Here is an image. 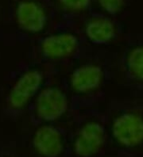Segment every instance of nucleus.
Wrapping results in <instances>:
<instances>
[{"label": "nucleus", "mask_w": 143, "mask_h": 157, "mask_svg": "<svg viewBox=\"0 0 143 157\" xmlns=\"http://www.w3.org/2000/svg\"><path fill=\"white\" fill-rule=\"evenodd\" d=\"M111 134L115 141L126 147L143 144V116L135 112L118 115L111 124Z\"/></svg>", "instance_id": "obj_1"}, {"label": "nucleus", "mask_w": 143, "mask_h": 157, "mask_svg": "<svg viewBox=\"0 0 143 157\" xmlns=\"http://www.w3.org/2000/svg\"><path fill=\"white\" fill-rule=\"evenodd\" d=\"M69 100L65 92L55 86H47L38 92L35 101L38 117L46 122L57 121L66 113Z\"/></svg>", "instance_id": "obj_2"}, {"label": "nucleus", "mask_w": 143, "mask_h": 157, "mask_svg": "<svg viewBox=\"0 0 143 157\" xmlns=\"http://www.w3.org/2000/svg\"><path fill=\"white\" fill-rule=\"evenodd\" d=\"M44 76L38 69H29L16 79L8 94L10 107L22 109L42 90Z\"/></svg>", "instance_id": "obj_3"}, {"label": "nucleus", "mask_w": 143, "mask_h": 157, "mask_svg": "<svg viewBox=\"0 0 143 157\" xmlns=\"http://www.w3.org/2000/svg\"><path fill=\"white\" fill-rule=\"evenodd\" d=\"M105 141V130L98 121L86 122L80 128L73 143L75 153L80 157H91L99 152Z\"/></svg>", "instance_id": "obj_4"}, {"label": "nucleus", "mask_w": 143, "mask_h": 157, "mask_svg": "<svg viewBox=\"0 0 143 157\" xmlns=\"http://www.w3.org/2000/svg\"><path fill=\"white\" fill-rule=\"evenodd\" d=\"M14 16L18 25L29 33H39L46 29L47 13L40 3L34 0H23L17 4Z\"/></svg>", "instance_id": "obj_5"}, {"label": "nucleus", "mask_w": 143, "mask_h": 157, "mask_svg": "<svg viewBox=\"0 0 143 157\" xmlns=\"http://www.w3.org/2000/svg\"><path fill=\"white\" fill-rule=\"evenodd\" d=\"M77 36L69 32H61L46 36L41 42L42 55L50 59H61L73 55L78 48Z\"/></svg>", "instance_id": "obj_6"}, {"label": "nucleus", "mask_w": 143, "mask_h": 157, "mask_svg": "<svg viewBox=\"0 0 143 157\" xmlns=\"http://www.w3.org/2000/svg\"><path fill=\"white\" fill-rule=\"evenodd\" d=\"M101 67L94 63H87L73 70L69 83L73 91L78 94H88L98 89L103 80Z\"/></svg>", "instance_id": "obj_7"}, {"label": "nucleus", "mask_w": 143, "mask_h": 157, "mask_svg": "<svg viewBox=\"0 0 143 157\" xmlns=\"http://www.w3.org/2000/svg\"><path fill=\"white\" fill-rule=\"evenodd\" d=\"M35 151L44 157H57L64 149V140L58 128L51 124L42 125L33 136Z\"/></svg>", "instance_id": "obj_8"}, {"label": "nucleus", "mask_w": 143, "mask_h": 157, "mask_svg": "<svg viewBox=\"0 0 143 157\" xmlns=\"http://www.w3.org/2000/svg\"><path fill=\"white\" fill-rule=\"evenodd\" d=\"M84 34L94 44H107L115 37L116 27L107 17H92L84 25Z\"/></svg>", "instance_id": "obj_9"}, {"label": "nucleus", "mask_w": 143, "mask_h": 157, "mask_svg": "<svg viewBox=\"0 0 143 157\" xmlns=\"http://www.w3.org/2000/svg\"><path fill=\"white\" fill-rule=\"evenodd\" d=\"M126 67L136 79L143 82V45L130 50L126 56Z\"/></svg>", "instance_id": "obj_10"}, {"label": "nucleus", "mask_w": 143, "mask_h": 157, "mask_svg": "<svg viewBox=\"0 0 143 157\" xmlns=\"http://www.w3.org/2000/svg\"><path fill=\"white\" fill-rule=\"evenodd\" d=\"M92 0H59L62 7L73 12L85 10L89 7Z\"/></svg>", "instance_id": "obj_11"}, {"label": "nucleus", "mask_w": 143, "mask_h": 157, "mask_svg": "<svg viewBox=\"0 0 143 157\" xmlns=\"http://www.w3.org/2000/svg\"><path fill=\"white\" fill-rule=\"evenodd\" d=\"M102 10L110 14H115L122 10L125 0H97Z\"/></svg>", "instance_id": "obj_12"}]
</instances>
